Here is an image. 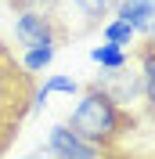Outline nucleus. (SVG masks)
Returning <instances> with one entry per match:
<instances>
[{
	"label": "nucleus",
	"mask_w": 155,
	"mask_h": 159,
	"mask_svg": "<svg viewBox=\"0 0 155 159\" xmlns=\"http://www.w3.org/2000/svg\"><path fill=\"white\" fill-rule=\"evenodd\" d=\"M65 127L105 152L108 145H116L126 130L134 127V116H130L126 109H119L101 87L90 83V87L79 90V101H76V109H72V116H69Z\"/></svg>",
	"instance_id": "1"
},
{
	"label": "nucleus",
	"mask_w": 155,
	"mask_h": 159,
	"mask_svg": "<svg viewBox=\"0 0 155 159\" xmlns=\"http://www.w3.org/2000/svg\"><path fill=\"white\" fill-rule=\"evenodd\" d=\"M15 36L25 47H43V43H54L58 47L65 40V25H61L54 15H33V11H22L15 18Z\"/></svg>",
	"instance_id": "2"
},
{
	"label": "nucleus",
	"mask_w": 155,
	"mask_h": 159,
	"mask_svg": "<svg viewBox=\"0 0 155 159\" xmlns=\"http://www.w3.org/2000/svg\"><path fill=\"white\" fill-rule=\"evenodd\" d=\"M47 152H51L54 159H101V148L90 145V141H83L79 134H72L65 123L51 127V134H47Z\"/></svg>",
	"instance_id": "3"
},
{
	"label": "nucleus",
	"mask_w": 155,
	"mask_h": 159,
	"mask_svg": "<svg viewBox=\"0 0 155 159\" xmlns=\"http://www.w3.org/2000/svg\"><path fill=\"white\" fill-rule=\"evenodd\" d=\"M94 87H101L119 109H126L130 101L141 98V72H126V65L123 69H108L94 80Z\"/></svg>",
	"instance_id": "4"
},
{
	"label": "nucleus",
	"mask_w": 155,
	"mask_h": 159,
	"mask_svg": "<svg viewBox=\"0 0 155 159\" xmlns=\"http://www.w3.org/2000/svg\"><path fill=\"white\" fill-rule=\"evenodd\" d=\"M116 18L126 22L137 36L141 33H152L155 29V0H119Z\"/></svg>",
	"instance_id": "5"
},
{
	"label": "nucleus",
	"mask_w": 155,
	"mask_h": 159,
	"mask_svg": "<svg viewBox=\"0 0 155 159\" xmlns=\"http://www.w3.org/2000/svg\"><path fill=\"white\" fill-rule=\"evenodd\" d=\"M137 61H141V94H144V101L155 109V43L148 40V43H141L137 47Z\"/></svg>",
	"instance_id": "6"
},
{
	"label": "nucleus",
	"mask_w": 155,
	"mask_h": 159,
	"mask_svg": "<svg viewBox=\"0 0 155 159\" xmlns=\"http://www.w3.org/2000/svg\"><path fill=\"white\" fill-rule=\"evenodd\" d=\"M54 54H58V47L54 43H43V47H25V54H22V69L25 72H43L54 61Z\"/></svg>",
	"instance_id": "7"
},
{
	"label": "nucleus",
	"mask_w": 155,
	"mask_h": 159,
	"mask_svg": "<svg viewBox=\"0 0 155 159\" xmlns=\"http://www.w3.org/2000/svg\"><path fill=\"white\" fill-rule=\"evenodd\" d=\"M101 36H105V43H112V47H119V51H126L130 43L137 40V33L126 25V22H119V18H112V22H105V29H101Z\"/></svg>",
	"instance_id": "8"
},
{
	"label": "nucleus",
	"mask_w": 155,
	"mask_h": 159,
	"mask_svg": "<svg viewBox=\"0 0 155 159\" xmlns=\"http://www.w3.org/2000/svg\"><path fill=\"white\" fill-rule=\"evenodd\" d=\"M90 61L94 65H101V69H123L126 65V51H119V47H112V43H97L94 51H90Z\"/></svg>",
	"instance_id": "9"
},
{
	"label": "nucleus",
	"mask_w": 155,
	"mask_h": 159,
	"mask_svg": "<svg viewBox=\"0 0 155 159\" xmlns=\"http://www.w3.org/2000/svg\"><path fill=\"white\" fill-rule=\"evenodd\" d=\"M40 90H43L47 98H51V94H69V98H72V94H79L83 87H79V80H72V76H61V72H58V76H51V80H47V83H43Z\"/></svg>",
	"instance_id": "10"
},
{
	"label": "nucleus",
	"mask_w": 155,
	"mask_h": 159,
	"mask_svg": "<svg viewBox=\"0 0 155 159\" xmlns=\"http://www.w3.org/2000/svg\"><path fill=\"white\" fill-rule=\"evenodd\" d=\"M87 18H101V15H112L119 7V0H72Z\"/></svg>",
	"instance_id": "11"
},
{
	"label": "nucleus",
	"mask_w": 155,
	"mask_h": 159,
	"mask_svg": "<svg viewBox=\"0 0 155 159\" xmlns=\"http://www.w3.org/2000/svg\"><path fill=\"white\" fill-rule=\"evenodd\" d=\"M18 11H33V15H54L61 0H15Z\"/></svg>",
	"instance_id": "12"
},
{
	"label": "nucleus",
	"mask_w": 155,
	"mask_h": 159,
	"mask_svg": "<svg viewBox=\"0 0 155 159\" xmlns=\"http://www.w3.org/2000/svg\"><path fill=\"white\" fill-rule=\"evenodd\" d=\"M25 159H47V156H25Z\"/></svg>",
	"instance_id": "13"
},
{
	"label": "nucleus",
	"mask_w": 155,
	"mask_h": 159,
	"mask_svg": "<svg viewBox=\"0 0 155 159\" xmlns=\"http://www.w3.org/2000/svg\"><path fill=\"white\" fill-rule=\"evenodd\" d=\"M148 36H152V43H155V29H152V33H148Z\"/></svg>",
	"instance_id": "14"
}]
</instances>
